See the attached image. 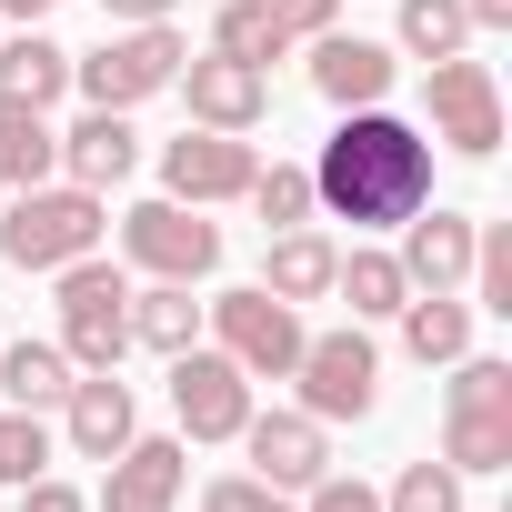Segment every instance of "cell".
I'll list each match as a JSON object with an SVG mask.
<instances>
[{"label":"cell","instance_id":"obj_18","mask_svg":"<svg viewBox=\"0 0 512 512\" xmlns=\"http://www.w3.org/2000/svg\"><path fill=\"white\" fill-rule=\"evenodd\" d=\"M61 432H71V452H81V462H111V452L141 432L131 382H121V372H81V382H71V402H61Z\"/></svg>","mask_w":512,"mask_h":512},{"label":"cell","instance_id":"obj_1","mask_svg":"<svg viewBox=\"0 0 512 512\" xmlns=\"http://www.w3.org/2000/svg\"><path fill=\"white\" fill-rule=\"evenodd\" d=\"M422 201H432V141L402 111H382V101L342 111V131L312 161V211H332L352 231H402Z\"/></svg>","mask_w":512,"mask_h":512},{"label":"cell","instance_id":"obj_13","mask_svg":"<svg viewBox=\"0 0 512 512\" xmlns=\"http://www.w3.org/2000/svg\"><path fill=\"white\" fill-rule=\"evenodd\" d=\"M392 81H402V51H392V41L312 31V91H322L332 111H372V101H392Z\"/></svg>","mask_w":512,"mask_h":512},{"label":"cell","instance_id":"obj_16","mask_svg":"<svg viewBox=\"0 0 512 512\" xmlns=\"http://www.w3.org/2000/svg\"><path fill=\"white\" fill-rule=\"evenodd\" d=\"M402 231H412V241L392 251V262H402V282H412V292H462V282H472V241H482V221H472V211H432V201H422Z\"/></svg>","mask_w":512,"mask_h":512},{"label":"cell","instance_id":"obj_32","mask_svg":"<svg viewBox=\"0 0 512 512\" xmlns=\"http://www.w3.org/2000/svg\"><path fill=\"white\" fill-rule=\"evenodd\" d=\"M292 492H272V482H251V472H231V482H211L201 492V512H282Z\"/></svg>","mask_w":512,"mask_h":512},{"label":"cell","instance_id":"obj_25","mask_svg":"<svg viewBox=\"0 0 512 512\" xmlns=\"http://www.w3.org/2000/svg\"><path fill=\"white\" fill-rule=\"evenodd\" d=\"M211 51H231V61H251V71H272V61H292V31H282L272 0H221Z\"/></svg>","mask_w":512,"mask_h":512},{"label":"cell","instance_id":"obj_17","mask_svg":"<svg viewBox=\"0 0 512 512\" xmlns=\"http://www.w3.org/2000/svg\"><path fill=\"white\" fill-rule=\"evenodd\" d=\"M141 171V131H131V111H81L71 131H61V181H81V191H121Z\"/></svg>","mask_w":512,"mask_h":512},{"label":"cell","instance_id":"obj_19","mask_svg":"<svg viewBox=\"0 0 512 512\" xmlns=\"http://www.w3.org/2000/svg\"><path fill=\"white\" fill-rule=\"evenodd\" d=\"M71 352L61 342H11V352H0V402H11V412H61L71 402Z\"/></svg>","mask_w":512,"mask_h":512},{"label":"cell","instance_id":"obj_21","mask_svg":"<svg viewBox=\"0 0 512 512\" xmlns=\"http://www.w3.org/2000/svg\"><path fill=\"white\" fill-rule=\"evenodd\" d=\"M51 171H61V131H51V111H31V101L0 91V181L31 191V181H51Z\"/></svg>","mask_w":512,"mask_h":512},{"label":"cell","instance_id":"obj_24","mask_svg":"<svg viewBox=\"0 0 512 512\" xmlns=\"http://www.w3.org/2000/svg\"><path fill=\"white\" fill-rule=\"evenodd\" d=\"M332 292L352 302V322H392V312L412 302V282H402L392 251H342V262H332Z\"/></svg>","mask_w":512,"mask_h":512},{"label":"cell","instance_id":"obj_37","mask_svg":"<svg viewBox=\"0 0 512 512\" xmlns=\"http://www.w3.org/2000/svg\"><path fill=\"white\" fill-rule=\"evenodd\" d=\"M472 11V31H512V0H462Z\"/></svg>","mask_w":512,"mask_h":512},{"label":"cell","instance_id":"obj_7","mask_svg":"<svg viewBox=\"0 0 512 512\" xmlns=\"http://www.w3.org/2000/svg\"><path fill=\"white\" fill-rule=\"evenodd\" d=\"M432 81H422V111H432V141L442 151H462V161H492L502 151V81H492V61H422Z\"/></svg>","mask_w":512,"mask_h":512},{"label":"cell","instance_id":"obj_35","mask_svg":"<svg viewBox=\"0 0 512 512\" xmlns=\"http://www.w3.org/2000/svg\"><path fill=\"white\" fill-rule=\"evenodd\" d=\"M21 512H91V502H81L71 482H51V472H41V482H21Z\"/></svg>","mask_w":512,"mask_h":512},{"label":"cell","instance_id":"obj_12","mask_svg":"<svg viewBox=\"0 0 512 512\" xmlns=\"http://www.w3.org/2000/svg\"><path fill=\"white\" fill-rule=\"evenodd\" d=\"M171 91L191 101V121H201V131H262V111H272V71H251V61H231V51L181 61V71H171Z\"/></svg>","mask_w":512,"mask_h":512},{"label":"cell","instance_id":"obj_22","mask_svg":"<svg viewBox=\"0 0 512 512\" xmlns=\"http://www.w3.org/2000/svg\"><path fill=\"white\" fill-rule=\"evenodd\" d=\"M332 262L342 251L302 221V231H272V251H262V292H282V302H322L332 292Z\"/></svg>","mask_w":512,"mask_h":512},{"label":"cell","instance_id":"obj_15","mask_svg":"<svg viewBox=\"0 0 512 512\" xmlns=\"http://www.w3.org/2000/svg\"><path fill=\"white\" fill-rule=\"evenodd\" d=\"M241 452H251V482H272V492H312L332 472V442H322L312 412H251Z\"/></svg>","mask_w":512,"mask_h":512},{"label":"cell","instance_id":"obj_38","mask_svg":"<svg viewBox=\"0 0 512 512\" xmlns=\"http://www.w3.org/2000/svg\"><path fill=\"white\" fill-rule=\"evenodd\" d=\"M51 11H61V0H0V21H21V31H31V21H51Z\"/></svg>","mask_w":512,"mask_h":512},{"label":"cell","instance_id":"obj_36","mask_svg":"<svg viewBox=\"0 0 512 512\" xmlns=\"http://www.w3.org/2000/svg\"><path fill=\"white\" fill-rule=\"evenodd\" d=\"M101 11H111V21L131 31V21H171V0H101Z\"/></svg>","mask_w":512,"mask_h":512},{"label":"cell","instance_id":"obj_8","mask_svg":"<svg viewBox=\"0 0 512 512\" xmlns=\"http://www.w3.org/2000/svg\"><path fill=\"white\" fill-rule=\"evenodd\" d=\"M292 382H302V412H312V422H362V412L382 402V352H372L362 322H352V332H312L302 362H292Z\"/></svg>","mask_w":512,"mask_h":512},{"label":"cell","instance_id":"obj_11","mask_svg":"<svg viewBox=\"0 0 512 512\" xmlns=\"http://www.w3.org/2000/svg\"><path fill=\"white\" fill-rule=\"evenodd\" d=\"M251 171H262V151H251L241 131H201V121H191L181 141H161V201L211 211V201H241Z\"/></svg>","mask_w":512,"mask_h":512},{"label":"cell","instance_id":"obj_2","mask_svg":"<svg viewBox=\"0 0 512 512\" xmlns=\"http://www.w3.org/2000/svg\"><path fill=\"white\" fill-rule=\"evenodd\" d=\"M101 231H111V201L101 191L31 181L11 211H0V262H11V272H61V262H81V251H101Z\"/></svg>","mask_w":512,"mask_h":512},{"label":"cell","instance_id":"obj_20","mask_svg":"<svg viewBox=\"0 0 512 512\" xmlns=\"http://www.w3.org/2000/svg\"><path fill=\"white\" fill-rule=\"evenodd\" d=\"M392 322H402V352L412 362H462L472 352V302L462 292H412Z\"/></svg>","mask_w":512,"mask_h":512},{"label":"cell","instance_id":"obj_9","mask_svg":"<svg viewBox=\"0 0 512 512\" xmlns=\"http://www.w3.org/2000/svg\"><path fill=\"white\" fill-rule=\"evenodd\" d=\"M121 251H131L151 282H211L221 272V231L191 201H131L121 211Z\"/></svg>","mask_w":512,"mask_h":512},{"label":"cell","instance_id":"obj_29","mask_svg":"<svg viewBox=\"0 0 512 512\" xmlns=\"http://www.w3.org/2000/svg\"><path fill=\"white\" fill-rule=\"evenodd\" d=\"M382 512H462V472L452 462H402V482L382 492Z\"/></svg>","mask_w":512,"mask_h":512},{"label":"cell","instance_id":"obj_33","mask_svg":"<svg viewBox=\"0 0 512 512\" xmlns=\"http://www.w3.org/2000/svg\"><path fill=\"white\" fill-rule=\"evenodd\" d=\"M302 512H382V492H372V482H352V472H322Z\"/></svg>","mask_w":512,"mask_h":512},{"label":"cell","instance_id":"obj_30","mask_svg":"<svg viewBox=\"0 0 512 512\" xmlns=\"http://www.w3.org/2000/svg\"><path fill=\"white\" fill-rule=\"evenodd\" d=\"M51 472V422L41 412H0V482H41Z\"/></svg>","mask_w":512,"mask_h":512},{"label":"cell","instance_id":"obj_26","mask_svg":"<svg viewBox=\"0 0 512 512\" xmlns=\"http://www.w3.org/2000/svg\"><path fill=\"white\" fill-rule=\"evenodd\" d=\"M131 342H151V352H191V342H201V302H191V282H151V292H131Z\"/></svg>","mask_w":512,"mask_h":512},{"label":"cell","instance_id":"obj_34","mask_svg":"<svg viewBox=\"0 0 512 512\" xmlns=\"http://www.w3.org/2000/svg\"><path fill=\"white\" fill-rule=\"evenodd\" d=\"M272 11H282V31H292V41H312V31H332L342 0H272Z\"/></svg>","mask_w":512,"mask_h":512},{"label":"cell","instance_id":"obj_14","mask_svg":"<svg viewBox=\"0 0 512 512\" xmlns=\"http://www.w3.org/2000/svg\"><path fill=\"white\" fill-rule=\"evenodd\" d=\"M181 482H191V452L171 432H131L101 472V512H181Z\"/></svg>","mask_w":512,"mask_h":512},{"label":"cell","instance_id":"obj_3","mask_svg":"<svg viewBox=\"0 0 512 512\" xmlns=\"http://www.w3.org/2000/svg\"><path fill=\"white\" fill-rule=\"evenodd\" d=\"M51 282H61V352H71V372H121V352H131V282L101 262V251L61 262Z\"/></svg>","mask_w":512,"mask_h":512},{"label":"cell","instance_id":"obj_5","mask_svg":"<svg viewBox=\"0 0 512 512\" xmlns=\"http://www.w3.org/2000/svg\"><path fill=\"white\" fill-rule=\"evenodd\" d=\"M201 322L221 332V352L251 372V382H292V362H302V302H282V292H262V282H241V292H221V302H201Z\"/></svg>","mask_w":512,"mask_h":512},{"label":"cell","instance_id":"obj_28","mask_svg":"<svg viewBox=\"0 0 512 512\" xmlns=\"http://www.w3.org/2000/svg\"><path fill=\"white\" fill-rule=\"evenodd\" d=\"M241 201L262 211V231H302V221H312V171H302V161H272V171H251Z\"/></svg>","mask_w":512,"mask_h":512},{"label":"cell","instance_id":"obj_10","mask_svg":"<svg viewBox=\"0 0 512 512\" xmlns=\"http://www.w3.org/2000/svg\"><path fill=\"white\" fill-rule=\"evenodd\" d=\"M171 412H181V432L191 442H241V422H251V372L211 342H191V352H171Z\"/></svg>","mask_w":512,"mask_h":512},{"label":"cell","instance_id":"obj_23","mask_svg":"<svg viewBox=\"0 0 512 512\" xmlns=\"http://www.w3.org/2000/svg\"><path fill=\"white\" fill-rule=\"evenodd\" d=\"M0 91H11V101H31V111H51V101L71 91V51L31 21L21 41H0Z\"/></svg>","mask_w":512,"mask_h":512},{"label":"cell","instance_id":"obj_6","mask_svg":"<svg viewBox=\"0 0 512 512\" xmlns=\"http://www.w3.org/2000/svg\"><path fill=\"white\" fill-rule=\"evenodd\" d=\"M191 61V41L171 31V21H131V31H111L91 61H71V81L91 91V111H131V101H151V91H171V71Z\"/></svg>","mask_w":512,"mask_h":512},{"label":"cell","instance_id":"obj_31","mask_svg":"<svg viewBox=\"0 0 512 512\" xmlns=\"http://www.w3.org/2000/svg\"><path fill=\"white\" fill-rule=\"evenodd\" d=\"M472 282H482V312L512 322V231H482L472 241Z\"/></svg>","mask_w":512,"mask_h":512},{"label":"cell","instance_id":"obj_4","mask_svg":"<svg viewBox=\"0 0 512 512\" xmlns=\"http://www.w3.org/2000/svg\"><path fill=\"white\" fill-rule=\"evenodd\" d=\"M452 372V412H442V462L472 482V472H502L512 462V362H442Z\"/></svg>","mask_w":512,"mask_h":512},{"label":"cell","instance_id":"obj_27","mask_svg":"<svg viewBox=\"0 0 512 512\" xmlns=\"http://www.w3.org/2000/svg\"><path fill=\"white\" fill-rule=\"evenodd\" d=\"M472 41V11H462V0H402V51L412 61H452Z\"/></svg>","mask_w":512,"mask_h":512}]
</instances>
